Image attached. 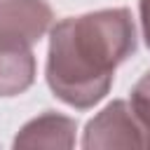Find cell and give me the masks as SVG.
I'll use <instances>...</instances> for the list:
<instances>
[{"mask_svg":"<svg viewBox=\"0 0 150 150\" xmlns=\"http://www.w3.org/2000/svg\"><path fill=\"white\" fill-rule=\"evenodd\" d=\"M141 21H143V35L150 47V0H141Z\"/></svg>","mask_w":150,"mask_h":150,"instance_id":"277c9868","label":"cell"},{"mask_svg":"<svg viewBox=\"0 0 150 150\" xmlns=\"http://www.w3.org/2000/svg\"><path fill=\"white\" fill-rule=\"evenodd\" d=\"M134 47V21L127 9L63 19L52 30L47 80L59 98L75 108H89L108 91L115 68Z\"/></svg>","mask_w":150,"mask_h":150,"instance_id":"6da1fadb","label":"cell"},{"mask_svg":"<svg viewBox=\"0 0 150 150\" xmlns=\"http://www.w3.org/2000/svg\"><path fill=\"white\" fill-rule=\"evenodd\" d=\"M131 112L150 134V73H145L131 91Z\"/></svg>","mask_w":150,"mask_h":150,"instance_id":"3957f363","label":"cell"},{"mask_svg":"<svg viewBox=\"0 0 150 150\" xmlns=\"http://www.w3.org/2000/svg\"><path fill=\"white\" fill-rule=\"evenodd\" d=\"M52 9L45 0L0 2V96L23 91L35 75L33 42L47 30Z\"/></svg>","mask_w":150,"mask_h":150,"instance_id":"7a4b0ae2","label":"cell"}]
</instances>
